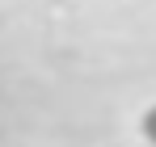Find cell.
<instances>
[{
	"instance_id": "cell-1",
	"label": "cell",
	"mask_w": 156,
	"mask_h": 147,
	"mask_svg": "<svg viewBox=\"0 0 156 147\" xmlns=\"http://www.w3.org/2000/svg\"><path fill=\"white\" fill-rule=\"evenodd\" d=\"M139 135H144V143L156 147V105L152 109H144V118H139Z\"/></svg>"
}]
</instances>
